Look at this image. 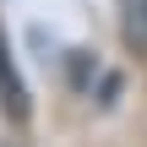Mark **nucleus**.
<instances>
[{"mask_svg": "<svg viewBox=\"0 0 147 147\" xmlns=\"http://www.w3.org/2000/svg\"><path fill=\"white\" fill-rule=\"evenodd\" d=\"M0 109L11 115V120H27V87H22V76H16V60H11V44H5V33H0Z\"/></svg>", "mask_w": 147, "mask_h": 147, "instance_id": "1", "label": "nucleus"}, {"mask_svg": "<svg viewBox=\"0 0 147 147\" xmlns=\"http://www.w3.org/2000/svg\"><path fill=\"white\" fill-rule=\"evenodd\" d=\"M120 38L147 55V0H120Z\"/></svg>", "mask_w": 147, "mask_h": 147, "instance_id": "2", "label": "nucleus"}]
</instances>
